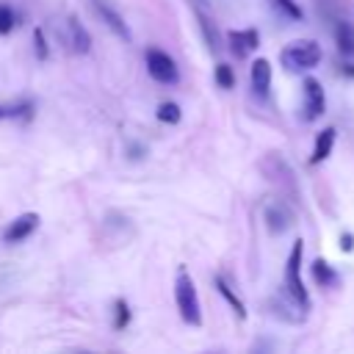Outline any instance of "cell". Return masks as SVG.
Segmentation results:
<instances>
[{
	"label": "cell",
	"instance_id": "cell-14",
	"mask_svg": "<svg viewBox=\"0 0 354 354\" xmlns=\"http://www.w3.org/2000/svg\"><path fill=\"white\" fill-rule=\"evenodd\" d=\"M196 19H199V28H202V36H205V41H207L210 53H218V50H221V36H218L216 25H213V22H210V17H207V14H202V11H196Z\"/></svg>",
	"mask_w": 354,
	"mask_h": 354
},
{
	"label": "cell",
	"instance_id": "cell-23",
	"mask_svg": "<svg viewBox=\"0 0 354 354\" xmlns=\"http://www.w3.org/2000/svg\"><path fill=\"white\" fill-rule=\"evenodd\" d=\"M340 249H343V252H351V249H354V235H351V232H343V235H340Z\"/></svg>",
	"mask_w": 354,
	"mask_h": 354
},
{
	"label": "cell",
	"instance_id": "cell-17",
	"mask_svg": "<svg viewBox=\"0 0 354 354\" xmlns=\"http://www.w3.org/2000/svg\"><path fill=\"white\" fill-rule=\"evenodd\" d=\"M155 116H158V122H163V124H177V122L183 119V111H180L177 102H160V105L155 108Z\"/></svg>",
	"mask_w": 354,
	"mask_h": 354
},
{
	"label": "cell",
	"instance_id": "cell-9",
	"mask_svg": "<svg viewBox=\"0 0 354 354\" xmlns=\"http://www.w3.org/2000/svg\"><path fill=\"white\" fill-rule=\"evenodd\" d=\"M91 6H94V14L102 19V25H105V28H111V30H113L119 39H124V41L130 39V28H127L124 17H122L116 8H111V6H108V3H102V0H94Z\"/></svg>",
	"mask_w": 354,
	"mask_h": 354
},
{
	"label": "cell",
	"instance_id": "cell-3",
	"mask_svg": "<svg viewBox=\"0 0 354 354\" xmlns=\"http://www.w3.org/2000/svg\"><path fill=\"white\" fill-rule=\"evenodd\" d=\"M301 254H304V243L296 241L290 246V254L285 260V293L290 296V301L301 310H310V293L301 282Z\"/></svg>",
	"mask_w": 354,
	"mask_h": 354
},
{
	"label": "cell",
	"instance_id": "cell-24",
	"mask_svg": "<svg viewBox=\"0 0 354 354\" xmlns=\"http://www.w3.org/2000/svg\"><path fill=\"white\" fill-rule=\"evenodd\" d=\"M343 75H346V77H354V64H346V66H343Z\"/></svg>",
	"mask_w": 354,
	"mask_h": 354
},
{
	"label": "cell",
	"instance_id": "cell-20",
	"mask_svg": "<svg viewBox=\"0 0 354 354\" xmlns=\"http://www.w3.org/2000/svg\"><path fill=\"white\" fill-rule=\"evenodd\" d=\"M271 6H274L282 17H288V19H301V8H299L293 0H271Z\"/></svg>",
	"mask_w": 354,
	"mask_h": 354
},
{
	"label": "cell",
	"instance_id": "cell-18",
	"mask_svg": "<svg viewBox=\"0 0 354 354\" xmlns=\"http://www.w3.org/2000/svg\"><path fill=\"white\" fill-rule=\"evenodd\" d=\"M213 80H216L218 88H232V86H235V72H232V66L224 64V61H218L216 69H213Z\"/></svg>",
	"mask_w": 354,
	"mask_h": 354
},
{
	"label": "cell",
	"instance_id": "cell-1",
	"mask_svg": "<svg viewBox=\"0 0 354 354\" xmlns=\"http://www.w3.org/2000/svg\"><path fill=\"white\" fill-rule=\"evenodd\" d=\"M279 64L285 72H310L321 64V44L313 39H296L279 53Z\"/></svg>",
	"mask_w": 354,
	"mask_h": 354
},
{
	"label": "cell",
	"instance_id": "cell-21",
	"mask_svg": "<svg viewBox=\"0 0 354 354\" xmlns=\"http://www.w3.org/2000/svg\"><path fill=\"white\" fill-rule=\"evenodd\" d=\"M14 25H17V14H14V8L11 6H0V36H6V33H11L14 30Z\"/></svg>",
	"mask_w": 354,
	"mask_h": 354
},
{
	"label": "cell",
	"instance_id": "cell-8",
	"mask_svg": "<svg viewBox=\"0 0 354 354\" xmlns=\"http://www.w3.org/2000/svg\"><path fill=\"white\" fill-rule=\"evenodd\" d=\"M227 44L232 50L235 58H246L249 53H254L260 47V33L254 28H243V30H230L227 33Z\"/></svg>",
	"mask_w": 354,
	"mask_h": 354
},
{
	"label": "cell",
	"instance_id": "cell-6",
	"mask_svg": "<svg viewBox=\"0 0 354 354\" xmlns=\"http://www.w3.org/2000/svg\"><path fill=\"white\" fill-rule=\"evenodd\" d=\"M36 227H39V213H22V216H17L14 221H8V227L3 230V243H22L25 238H30L33 232H36Z\"/></svg>",
	"mask_w": 354,
	"mask_h": 354
},
{
	"label": "cell",
	"instance_id": "cell-2",
	"mask_svg": "<svg viewBox=\"0 0 354 354\" xmlns=\"http://www.w3.org/2000/svg\"><path fill=\"white\" fill-rule=\"evenodd\" d=\"M174 304H177L180 318L188 326H199L202 324L199 293H196V285H194V279H191V274L185 268H180L177 271V279H174Z\"/></svg>",
	"mask_w": 354,
	"mask_h": 354
},
{
	"label": "cell",
	"instance_id": "cell-7",
	"mask_svg": "<svg viewBox=\"0 0 354 354\" xmlns=\"http://www.w3.org/2000/svg\"><path fill=\"white\" fill-rule=\"evenodd\" d=\"M64 39H66V47H69L72 53H77V55H86V53L91 50L88 30L83 28V22H80L75 14H69V17L64 19Z\"/></svg>",
	"mask_w": 354,
	"mask_h": 354
},
{
	"label": "cell",
	"instance_id": "cell-13",
	"mask_svg": "<svg viewBox=\"0 0 354 354\" xmlns=\"http://www.w3.org/2000/svg\"><path fill=\"white\" fill-rule=\"evenodd\" d=\"M310 274H313L315 285H321V288H335V285H337V271H335L324 257H315V260H313Z\"/></svg>",
	"mask_w": 354,
	"mask_h": 354
},
{
	"label": "cell",
	"instance_id": "cell-19",
	"mask_svg": "<svg viewBox=\"0 0 354 354\" xmlns=\"http://www.w3.org/2000/svg\"><path fill=\"white\" fill-rule=\"evenodd\" d=\"M130 318H133L130 304H127L124 299H116V301H113V329H127Z\"/></svg>",
	"mask_w": 354,
	"mask_h": 354
},
{
	"label": "cell",
	"instance_id": "cell-16",
	"mask_svg": "<svg viewBox=\"0 0 354 354\" xmlns=\"http://www.w3.org/2000/svg\"><path fill=\"white\" fill-rule=\"evenodd\" d=\"M30 111H33V102H28V100L3 102L0 105V119H22V116H30Z\"/></svg>",
	"mask_w": 354,
	"mask_h": 354
},
{
	"label": "cell",
	"instance_id": "cell-10",
	"mask_svg": "<svg viewBox=\"0 0 354 354\" xmlns=\"http://www.w3.org/2000/svg\"><path fill=\"white\" fill-rule=\"evenodd\" d=\"M249 80H252V91L257 97H266L271 88V64L268 58H254L252 69H249Z\"/></svg>",
	"mask_w": 354,
	"mask_h": 354
},
{
	"label": "cell",
	"instance_id": "cell-22",
	"mask_svg": "<svg viewBox=\"0 0 354 354\" xmlns=\"http://www.w3.org/2000/svg\"><path fill=\"white\" fill-rule=\"evenodd\" d=\"M33 47H36V58H39V61H44V58L50 55L47 41H44V30H41V28H36V30H33Z\"/></svg>",
	"mask_w": 354,
	"mask_h": 354
},
{
	"label": "cell",
	"instance_id": "cell-12",
	"mask_svg": "<svg viewBox=\"0 0 354 354\" xmlns=\"http://www.w3.org/2000/svg\"><path fill=\"white\" fill-rule=\"evenodd\" d=\"M335 127H324L318 136H315V147H313V155H310V163L315 166V163H324L326 158H329V152H332V147H335Z\"/></svg>",
	"mask_w": 354,
	"mask_h": 354
},
{
	"label": "cell",
	"instance_id": "cell-15",
	"mask_svg": "<svg viewBox=\"0 0 354 354\" xmlns=\"http://www.w3.org/2000/svg\"><path fill=\"white\" fill-rule=\"evenodd\" d=\"M213 282H216V290H218V293L224 296V301H227V304L232 307V313H235V315H238V318L243 321V318H246V307H243V301H241V299L235 296V290H232V288H230V285H227V282H224L221 277H216Z\"/></svg>",
	"mask_w": 354,
	"mask_h": 354
},
{
	"label": "cell",
	"instance_id": "cell-4",
	"mask_svg": "<svg viewBox=\"0 0 354 354\" xmlns=\"http://www.w3.org/2000/svg\"><path fill=\"white\" fill-rule=\"evenodd\" d=\"M147 72L155 83H163V86H174L180 80V69H177V61L158 50V47H149L147 50Z\"/></svg>",
	"mask_w": 354,
	"mask_h": 354
},
{
	"label": "cell",
	"instance_id": "cell-11",
	"mask_svg": "<svg viewBox=\"0 0 354 354\" xmlns=\"http://www.w3.org/2000/svg\"><path fill=\"white\" fill-rule=\"evenodd\" d=\"M290 224H293V216H290V210H288L282 202H271V205L266 207V227H268V232L282 235Z\"/></svg>",
	"mask_w": 354,
	"mask_h": 354
},
{
	"label": "cell",
	"instance_id": "cell-5",
	"mask_svg": "<svg viewBox=\"0 0 354 354\" xmlns=\"http://www.w3.org/2000/svg\"><path fill=\"white\" fill-rule=\"evenodd\" d=\"M324 111H326V94H324L321 80L304 77V83H301V119L315 122L324 116Z\"/></svg>",
	"mask_w": 354,
	"mask_h": 354
}]
</instances>
